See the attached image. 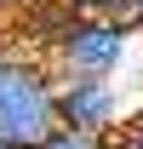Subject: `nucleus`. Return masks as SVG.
Here are the masks:
<instances>
[{"instance_id":"f257e3e1","label":"nucleus","mask_w":143,"mask_h":149,"mask_svg":"<svg viewBox=\"0 0 143 149\" xmlns=\"http://www.w3.org/2000/svg\"><path fill=\"white\" fill-rule=\"evenodd\" d=\"M63 126L57 115V74L35 52L0 46V143L6 149H46V138Z\"/></svg>"},{"instance_id":"f03ea898","label":"nucleus","mask_w":143,"mask_h":149,"mask_svg":"<svg viewBox=\"0 0 143 149\" xmlns=\"http://www.w3.org/2000/svg\"><path fill=\"white\" fill-rule=\"evenodd\" d=\"M132 35L137 29H126L109 12H74L69 29L52 46V63L63 74H115L126 63V52H132Z\"/></svg>"},{"instance_id":"7ed1b4c3","label":"nucleus","mask_w":143,"mask_h":149,"mask_svg":"<svg viewBox=\"0 0 143 149\" xmlns=\"http://www.w3.org/2000/svg\"><path fill=\"white\" fill-rule=\"evenodd\" d=\"M57 115L80 132H115L120 120V86L109 74H57Z\"/></svg>"},{"instance_id":"20e7f679","label":"nucleus","mask_w":143,"mask_h":149,"mask_svg":"<svg viewBox=\"0 0 143 149\" xmlns=\"http://www.w3.org/2000/svg\"><path fill=\"white\" fill-rule=\"evenodd\" d=\"M46 149H115L109 132H80V126H57L46 138Z\"/></svg>"},{"instance_id":"39448f33","label":"nucleus","mask_w":143,"mask_h":149,"mask_svg":"<svg viewBox=\"0 0 143 149\" xmlns=\"http://www.w3.org/2000/svg\"><path fill=\"white\" fill-rule=\"evenodd\" d=\"M74 12H109V6H115V0H69Z\"/></svg>"},{"instance_id":"423d86ee","label":"nucleus","mask_w":143,"mask_h":149,"mask_svg":"<svg viewBox=\"0 0 143 149\" xmlns=\"http://www.w3.org/2000/svg\"><path fill=\"white\" fill-rule=\"evenodd\" d=\"M0 149H6V143H0Z\"/></svg>"}]
</instances>
